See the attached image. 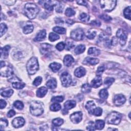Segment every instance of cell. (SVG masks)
<instances>
[{
	"instance_id": "obj_1",
	"label": "cell",
	"mask_w": 131,
	"mask_h": 131,
	"mask_svg": "<svg viewBox=\"0 0 131 131\" xmlns=\"http://www.w3.org/2000/svg\"><path fill=\"white\" fill-rule=\"evenodd\" d=\"M24 12L28 18L29 19H34L39 12V9L35 4L27 3L25 6Z\"/></svg>"
},
{
	"instance_id": "obj_2",
	"label": "cell",
	"mask_w": 131,
	"mask_h": 131,
	"mask_svg": "<svg viewBox=\"0 0 131 131\" xmlns=\"http://www.w3.org/2000/svg\"><path fill=\"white\" fill-rule=\"evenodd\" d=\"M30 111L33 115L39 116L44 112V106L42 103L39 101H34L30 104Z\"/></svg>"
},
{
	"instance_id": "obj_3",
	"label": "cell",
	"mask_w": 131,
	"mask_h": 131,
	"mask_svg": "<svg viewBox=\"0 0 131 131\" xmlns=\"http://www.w3.org/2000/svg\"><path fill=\"white\" fill-rule=\"evenodd\" d=\"M26 67L29 74H35L39 69V65L38 59L36 57H31L28 61Z\"/></svg>"
},
{
	"instance_id": "obj_4",
	"label": "cell",
	"mask_w": 131,
	"mask_h": 131,
	"mask_svg": "<svg viewBox=\"0 0 131 131\" xmlns=\"http://www.w3.org/2000/svg\"><path fill=\"white\" fill-rule=\"evenodd\" d=\"M121 120L120 114L116 112H113L109 114L106 118V122L109 124L117 125L119 124Z\"/></svg>"
},
{
	"instance_id": "obj_5",
	"label": "cell",
	"mask_w": 131,
	"mask_h": 131,
	"mask_svg": "<svg viewBox=\"0 0 131 131\" xmlns=\"http://www.w3.org/2000/svg\"><path fill=\"white\" fill-rule=\"evenodd\" d=\"M100 5L101 8L107 12H110L112 11L116 5V1H114V0H106V1H101Z\"/></svg>"
},
{
	"instance_id": "obj_6",
	"label": "cell",
	"mask_w": 131,
	"mask_h": 131,
	"mask_svg": "<svg viewBox=\"0 0 131 131\" xmlns=\"http://www.w3.org/2000/svg\"><path fill=\"white\" fill-rule=\"evenodd\" d=\"M13 75L12 68L10 65H5V62H1V75L3 77H10Z\"/></svg>"
},
{
	"instance_id": "obj_7",
	"label": "cell",
	"mask_w": 131,
	"mask_h": 131,
	"mask_svg": "<svg viewBox=\"0 0 131 131\" xmlns=\"http://www.w3.org/2000/svg\"><path fill=\"white\" fill-rule=\"evenodd\" d=\"M84 31L81 29L78 28L73 30L71 33L70 36L72 39L76 41H80L84 39Z\"/></svg>"
},
{
	"instance_id": "obj_8",
	"label": "cell",
	"mask_w": 131,
	"mask_h": 131,
	"mask_svg": "<svg viewBox=\"0 0 131 131\" xmlns=\"http://www.w3.org/2000/svg\"><path fill=\"white\" fill-rule=\"evenodd\" d=\"M60 80L62 85L65 87L70 86L72 83L71 76L69 73L67 72H64L61 74L60 76Z\"/></svg>"
},
{
	"instance_id": "obj_9",
	"label": "cell",
	"mask_w": 131,
	"mask_h": 131,
	"mask_svg": "<svg viewBox=\"0 0 131 131\" xmlns=\"http://www.w3.org/2000/svg\"><path fill=\"white\" fill-rule=\"evenodd\" d=\"M116 36L119 39V43L121 45L124 46L126 43L127 39V34L125 31L122 29H119L116 33Z\"/></svg>"
},
{
	"instance_id": "obj_10",
	"label": "cell",
	"mask_w": 131,
	"mask_h": 131,
	"mask_svg": "<svg viewBox=\"0 0 131 131\" xmlns=\"http://www.w3.org/2000/svg\"><path fill=\"white\" fill-rule=\"evenodd\" d=\"M12 83V87L16 89H22L25 86V84L23 83L18 78L14 77L9 80Z\"/></svg>"
},
{
	"instance_id": "obj_11",
	"label": "cell",
	"mask_w": 131,
	"mask_h": 131,
	"mask_svg": "<svg viewBox=\"0 0 131 131\" xmlns=\"http://www.w3.org/2000/svg\"><path fill=\"white\" fill-rule=\"evenodd\" d=\"M126 101L125 97L124 95L121 94L116 95L114 97L113 102L115 105L116 106H120L124 104Z\"/></svg>"
},
{
	"instance_id": "obj_12",
	"label": "cell",
	"mask_w": 131,
	"mask_h": 131,
	"mask_svg": "<svg viewBox=\"0 0 131 131\" xmlns=\"http://www.w3.org/2000/svg\"><path fill=\"white\" fill-rule=\"evenodd\" d=\"M83 118V113L81 112H77L72 114L70 116V119L74 123L80 122Z\"/></svg>"
},
{
	"instance_id": "obj_13",
	"label": "cell",
	"mask_w": 131,
	"mask_h": 131,
	"mask_svg": "<svg viewBox=\"0 0 131 131\" xmlns=\"http://www.w3.org/2000/svg\"><path fill=\"white\" fill-rule=\"evenodd\" d=\"M25 123V121L23 117H19L14 118L12 122L13 127L15 128H19L23 126Z\"/></svg>"
},
{
	"instance_id": "obj_14",
	"label": "cell",
	"mask_w": 131,
	"mask_h": 131,
	"mask_svg": "<svg viewBox=\"0 0 131 131\" xmlns=\"http://www.w3.org/2000/svg\"><path fill=\"white\" fill-rule=\"evenodd\" d=\"M103 84L102 78L101 76L97 75L91 81V86L94 88L100 87Z\"/></svg>"
},
{
	"instance_id": "obj_15",
	"label": "cell",
	"mask_w": 131,
	"mask_h": 131,
	"mask_svg": "<svg viewBox=\"0 0 131 131\" xmlns=\"http://www.w3.org/2000/svg\"><path fill=\"white\" fill-rule=\"evenodd\" d=\"M76 106V102L74 101H68L64 104V110L68 112L69 110L74 108Z\"/></svg>"
},
{
	"instance_id": "obj_16",
	"label": "cell",
	"mask_w": 131,
	"mask_h": 131,
	"mask_svg": "<svg viewBox=\"0 0 131 131\" xmlns=\"http://www.w3.org/2000/svg\"><path fill=\"white\" fill-rule=\"evenodd\" d=\"M74 59L70 55H66L63 59V63L67 67H70L74 62Z\"/></svg>"
},
{
	"instance_id": "obj_17",
	"label": "cell",
	"mask_w": 131,
	"mask_h": 131,
	"mask_svg": "<svg viewBox=\"0 0 131 131\" xmlns=\"http://www.w3.org/2000/svg\"><path fill=\"white\" fill-rule=\"evenodd\" d=\"M10 50V47L8 45H7L3 48H2L1 49V58H7L9 55V52Z\"/></svg>"
},
{
	"instance_id": "obj_18",
	"label": "cell",
	"mask_w": 131,
	"mask_h": 131,
	"mask_svg": "<svg viewBox=\"0 0 131 131\" xmlns=\"http://www.w3.org/2000/svg\"><path fill=\"white\" fill-rule=\"evenodd\" d=\"M86 108L90 114H93L96 106L93 101H89L86 105Z\"/></svg>"
},
{
	"instance_id": "obj_19",
	"label": "cell",
	"mask_w": 131,
	"mask_h": 131,
	"mask_svg": "<svg viewBox=\"0 0 131 131\" xmlns=\"http://www.w3.org/2000/svg\"><path fill=\"white\" fill-rule=\"evenodd\" d=\"M46 36V31L45 30H41L37 34L36 38L34 39L35 42H40L42 41L45 39Z\"/></svg>"
},
{
	"instance_id": "obj_20",
	"label": "cell",
	"mask_w": 131,
	"mask_h": 131,
	"mask_svg": "<svg viewBox=\"0 0 131 131\" xmlns=\"http://www.w3.org/2000/svg\"><path fill=\"white\" fill-rule=\"evenodd\" d=\"M86 70L84 68L80 67L75 70L74 74L77 77H81L86 74Z\"/></svg>"
},
{
	"instance_id": "obj_21",
	"label": "cell",
	"mask_w": 131,
	"mask_h": 131,
	"mask_svg": "<svg viewBox=\"0 0 131 131\" xmlns=\"http://www.w3.org/2000/svg\"><path fill=\"white\" fill-rule=\"evenodd\" d=\"M44 6L46 9L49 11H52L53 10V7L55 6L54 3V1H44Z\"/></svg>"
},
{
	"instance_id": "obj_22",
	"label": "cell",
	"mask_w": 131,
	"mask_h": 131,
	"mask_svg": "<svg viewBox=\"0 0 131 131\" xmlns=\"http://www.w3.org/2000/svg\"><path fill=\"white\" fill-rule=\"evenodd\" d=\"M41 47V50L42 54H45L49 51H50L51 48H52V46L51 45L48 44H42Z\"/></svg>"
},
{
	"instance_id": "obj_23",
	"label": "cell",
	"mask_w": 131,
	"mask_h": 131,
	"mask_svg": "<svg viewBox=\"0 0 131 131\" xmlns=\"http://www.w3.org/2000/svg\"><path fill=\"white\" fill-rule=\"evenodd\" d=\"M46 86L49 89H53L57 86V82L55 78H52L48 81L46 84Z\"/></svg>"
},
{
	"instance_id": "obj_24",
	"label": "cell",
	"mask_w": 131,
	"mask_h": 131,
	"mask_svg": "<svg viewBox=\"0 0 131 131\" xmlns=\"http://www.w3.org/2000/svg\"><path fill=\"white\" fill-rule=\"evenodd\" d=\"M34 27L31 23L27 24L23 28V32L25 34H29L34 31Z\"/></svg>"
},
{
	"instance_id": "obj_25",
	"label": "cell",
	"mask_w": 131,
	"mask_h": 131,
	"mask_svg": "<svg viewBox=\"0 0 131 131\" xmlns=\"http://www.w3.org/2000/svg\"><path fill=\"white\" fill-rule=\"evenodd\" d=\"M47 91L48 90L46 87H41L37 91V96L39 97H43L46 95Z\"/></svg>"
},
{
	"instance_id": "obj_26",
	"label": "cell",
	"mask_w": 131,
	"mask_h": 131,
	"mask_svg": "<svg viewBox=\"0 0 131 131\" xmlns=\"http://www.w3.org/2000/svg\"><path fill=\"white\" fill-rule=\"evenodd\" d=\"M49 67L52 70V71L54 72H57L61 67V65L57 62H53L49 65Z\"/></svg>"
},
{
	"instance_id": "obj_27",
	"label": "cell",
	"mask_w": 131,
	"mask_h": 131,
	"mask_svg": "<svg viewBox=\"0 0 131 131\" xmlns=\"http://www.w3.org/2000/svg\"><path fill=\"white\" fill-rule=\"evenodd\" d=\"M100 50L95 47H91L89 48L88 50V54L93 56H98L100 54Z\"/></svg>"
},
{
	"instance_id": "obj_28",
	"label": "cell",
	"mask_w": 131,
	"mask_h": 131,
	"mask_svg": "<svg viewBox=\"0 0 131 131\" xmlns=\"http://www.w3.org/2000/svg\"><path fill=\"white\" fill-rule=\"evenodd\" d=\"M13 93V90L11 89H7L4 91L1 90V94L4 97H10Z\"/></svg>"
},
{
	"instance_id": "obj_29",
	"label": "cell",
	"mask_w": 131,
	"mask_h": 131,
	"mask_svg": "<svg viewBox=\"0 0 131 131\" xmlns=\"http://www.w3.org/2000/svg\"><path fill=\"white\" fill-rule=\"evenodd\" d=\"M99 59L96 58H92V57H88L85 59V61L86 62V63H89L91 65H95L97 64L99 62Z\"/></svg>"
},
{
	"instance_id": "obj_30",
	"label": "cell",
	"mask_w": 131,
	"mask_h": 131,
	"mask_svg": "<svg viewBox=\"0 0 131 131\" xmlns=\"http://www.w3.org/2000/svg\"><path fill=\"white\" fill-rule=\"evenodd\" d=\"M105 122L102 120H97L95 124V127L97 129H102L105 126Z\"/></svg>"
},
{
	"instance_id": "obj_31",
	"label": "cell",
	"mask_w": 131,
	"mask_h": 131,
	"mask_svg": "<svg viewBox=\"0 0 131 131\" xmlns=\"http://www.w3.org/2000/svg\"><path fill=\"white\" fill-rule=\"evenodd\" d=\"M85 49L86 47L84 45H79L75 49L74 52L76 54H80L85 51Z\"/></svg>"
},
{
	"instance_id": "obj_32",
	"label": "cell",
	"mask_w": 131,
	"mask_h": 131,
	"mask_svg": "<svg viewBox=\"0 0 131 131\" xmlns=\"http://www.w3.org/2000/svg\"><path fill=\"white\" fill-rule=\"evenodd\" d=\"M91 91V87L88 84H85L81 87V91L84 93H90Z\"/></svg>"
},
{
	"instance_id": "obj_33",
	"label": "cell",
	"mask_w": 131,
	"mask_h": 131,
	"mask_svg": "<svg viewBox=\"0 0 131 131\" xmlns=\"http://www.w3.org/2000/svg\"><path fill=\"white\" fill-rule=\"evenodd\" d=\"M53 31L57 33V34L63 35L66 32V30L64 28L60 27H55L53 29Z\"/></svg>"
},
{
	"instance_id": "obj_34",
	"label": "cell",
	"mask_w": 131,
	"mask_h": 131,
	"mask_svg": "<svg viewBox=\"0 0 131 131\" xmlns=\"http://www.w3.org/2000/svg\"><path fill=\"white\" fill-rule=\"evenodd\" d=\"M79 19L83 22H88L90 19V16L85 13H82L79 15Z\"/></svg>"
},
{
	"instance_id": "obj_35",
	"label": "cell",
	"mask_w": 131,
	"mask_h": 131,
	"mask_svg": "<svg viewBox=\"0 0 131 131\" xmlns=\"http://www.w3.org/2000/svg\"><path fill=\"white\" fill-rule=\"evenodd\" d=\"M99 95L100 96V97L103 100H105L107 99L108 97L109 94L108 92V91L106 89H102L100 91V93H99Z\"/></svg>"
},
{
	"instance_id": "obj_36",
	"label": "cell",
	"mask_w": 131,
	"mask_h": 131,
	"mask_svg": "<svg viewBox=\"0 0 131 131\" xmlns=\"http://www.w3.org/2000/svg\"><path fill=\"white\" fill-rule=\"evenodd\" d=\"M63 122V119L60 118H55L52 120V124L55 126H59L62 124Z\"/></svg>"
},
{
	"instance_id": "obj_37",
	"label": "cell",
	"mask_w": 131,
	"mask_h": 131,
	"mask_svg": "<svg viewBox=\"0 0 131 131\" xmlns=\"http://www.w3.org/2000/svg\"><path fill=\"white\" fill-rule=\"evenodd\" d=\"M59 39V37L55 33L51 32L49 35V40L51 42H54Z\"/></svg>"
},
{
	"instance_id": "obj_38",
	"label": "cell",
	"mask_w": 131,
	"mask_h": 131,
	"mask_svg": "<svg viewBox=\"0 0 131 131\" xmlns=\"http://www.w3.org/2000/svg\"><path fill=\"white\" fill-rule=\"evenodd\" d=\"M115 81V79L114 78H111V77H107L105 79V81H104V84L107 87H109L113 83L114 81Z\"/></svg>"
},
{
	"instance_id": "obj_39",
	"label": "cell",
	"mask_w": 131,
	"mask_h": 131,
	"mask_svg": "<svg viewBox=\"0 0 131 131\" xmlns=\"http://www.w3.org/2000/svg\"><path fill=\"white\" fill-rule=\"evenodd\" d=\"M124 16L125 18L127 19H128L129 20H130V7L129 6L127 8H126L123 12Z\"/></svg>"
},
{
	"instance_id": "obj_40",
	"label": "cell",
	"mask_w": 131,
	"mask_h": 131,
	"mask_svg": "<svg viewBox=\"0 0 131 131\" xmlns=\"http://www.w3.org/2000/svg\"><path fill=\"white\" fill-rule=\"evenodd\" d=\"M50 110L52 111H54V112L58 111L61 109V106L57 103H54L50 106Z\"/></svg>"
},
{
	"instance_id": "obj_41",
	"label": "cell",
	"mask_w": 131,
	"mask_h": 131,
	"mask_svg": "<svg viewBox=\"0 0 131 131\" xmlns=\"http://www.w3.org/2000/svg\"><path fill=\"white\" fill-rule=\"evenodd\" d=\"M13 106L15 108L18 109L19 110H22L24 108L23 103L22 102L19 101L15 102L13 104Z\"/></svg>"
},
{
	"instance_id": "obj_42",
	"label": "cell",
	"mask_w": 131,
	"mask_h": 131,
	"mask_svg": "<svg viewBox=\"0 0 131 131\" xmlns=\"http://www.w3.org/2000/svg\"><path fill=\"white\" fill-rule=\"evenodd\" d=\"M75 14V11L71 8H68L66 9L65 12V14L68 17H71V16L74 15Z\"/></svg>"
},
{
	"instance_id": "obj_43",
	"label": "cell",
	"mask_w": 131,
	"mask_h": 131,
	"mask_svg": "<svg viewBox=\"0 0 131 131\" xmlns=\"http://www.w3.org/2000/svg\"><path fill=\"white\" fill-rule=\"evenodd\" d=\"M102 113H103L102 109L100 107H98L95 109L93 115H94L96 116H100L102 115Z\"/></svg>"
},
{
	"instance_id": "obj_44",
	"label": "cell",
	"mask_w": 131,
	"mask_h": 131,
	"mask_svg": "<svg viewBox=\"0 0 131 131\" xmlns=\"http://www.w3.org/2000/svg\"><path fill=\"white\" fill-rule=\"evenodd\" d=\"M63 101V97L61 96H55L52 97L51 101L53 103H60L62 102Z\"/></svg>"
},
{
	"instance_id": "obj_45",
	"label": "cell",
	"mask_w": 131,
	"mask_h": 131,
	"mask_svg": "<svg viewBox=\"0 0 131 131\" xmlns=\"http://www.w3.org/2000/svg\"><path fill=\"white\" fill-rule=\"evenodd\" d=\"M7 30V27L4 23H1V37H2L4 35Z\"/></svg>"
},
{
	"instance_id": "obj_46",
	"label": "cell",
	"mask_w": 131,
	"mask_h": 131,
	"mask_svg": "<svg viewBox=\"0 0 131 131\" xmlns=\"http://www.w3.org/2000/svg\"><path fill=\"white\" fill-rule=\"evenodd\" d=\"M96 35V31H89L88 32L87 34V37L88 39H90V40H92L93 39H94V38L95 37Z\"/></svg>"
},
{
	"instance_id": "obj_47",
	"label": "cell",
	"mask_w": 131,
	"mask_h": 131,
	"mask_svg": "<svg viewBox=\"0 0 131 131\" xmlns=\"http://www.w3.org/2000/svg\"><path fill=\"white\" fill-rule=\"evenodd\" d=\"M42 78L41 77L39 76L35 79L34 83H33V84H34V86L37 87L40 85H41V84L42 83Z\"/></svg>"
},
{
	"instance_id": "obj_48",
	"label": "cell",
	"mask_w": 131,
	"mask_h": 131,
	"mask_svg": "<svg viewBox=\"0 0 131 131\" xmlns=\"http://www.w3.org/2000/svg\"><path fill=\"white\" fill-rule=\"evenodd\" d=\"M66 47V44L63 42H60L57 44L56 48L58 51H62L63 49Z\"/></svg>"
},
{
	"instance_id": "obj_49",
	"label": "cell",
	"mask_w": 131,
	"mask_h": 131,
	"mask_svg": "<svg viewBox=\"0 0 131 131\" xmlns=\"http://www.w3.org/2000/svg\"><path fill=\"white\" fill-rule=\"evenodd\" d=\"M1 129H3V127H6L8 125V121L3 118L1 119Z\"/></svg>"
},
{
	"instance_id": "obj_50",
	"label": "cell",
	"mask_w": 131,
	"mask_h": 131,
	"mask_svg": "<svg viewBox=\"0 0 131 131\" xmlns=\"http://www.w3.org/2000/svg\"><path fill=\"white\" fill-rule=\"evenodd\" d=\"M100 18L104 20L106 22H109L110 21H111V20H112V18L110 17V16L107 15V14H103V15H101L100 16Z\"/></svg>"
},
{
	"instance_id": "obj_51",
	"label": "cell",
	"mask_w": 131,
	"mask_h": 131,
	"mask_svg": "<svg viewBox=\"0 0 131 131\" xmlns=\"http://www.w3.org/2000/svg\"><path fill=\"white\" fill-rule=\"evenodd\" d=\"M105 70V66L104 65H102L98 68V69L97 71V74H98V75H100L102 74V73H103Z\"/></svg>"
},
{
	"instance_id": "obj_52",
	"label": "cell",
	"mask_w": 131,
	"mask_h": 131,
	"mask_svg": "<svg viewBox=\"0 0 131 131\" xmlns=\"http://www.w3.org/2000/svg\"><path fill=\"white\" fill-rule=\"evenodd\" d=\"M74 46V43L72 42L69 41L66 45V49H67L68 50H70L71 48H72Z\"/></svg>"
},
{
	"instance_id": "obj_53",
	"label": "cell",
	"mask_w": 131,
	"mask_h": 131,
	"mask_svg": "<svg viewBox=\"0 0 131 131\" xmlns=\"http://www.w3.org/2000/svg\"><path fill=\"white\" fill-rule=\"evenodd\" d=\"M91 25H94V26H97V27H99L101 25V23L98 21H97V20H95V21H92L91 23H90Z\"/></svg>"
},
{
	"instance_id": "obj_54",
	"label": "cell",
	"mask_w": 131,
	"mask_h": 131,
	"mask_svg": "<svg viewBox=\"0 0 131 131\" xmlns=\"http://www.w3.org/2000/svg\"><path fill=\"white\" fill-rule=\"evenodd\" d=\"M87 128L89 130H94L95 129V126L94 125L93 122H90V124L87 126Z\"/></svg>"
},
{
	"instance_id": "obj_55",
	"label": "cell",
	"mask_w": 131,
	"mask_h": 131,
	"mask_svg": "<svg viewBox=\"0 0 131 131\" xmlns=\"http://www.w3.org/2000/svg\"><path fill=\"white\" fill-rule=\"evenodd\" d=\"M6 105H7L6 102L4 100H1V101H0V107H1L0 108H1V109H3L5 108Z\"/></svg>"
},
{
	"instance_id": "obj_56",
	"label": "cell",
	"mask_w": 131,
	"mask_h": 131,
	"mask_svg": "<svg viewBox=\"0 0 131 131\" xmlns=\"http://www.w3.org/2000/svg\"><path fill=\"white\" fill-rule=\"evenodd\" d=\"M15 112L13 110H11L8 112L7 114V116L9 118H11L14 116L15 115Z\"/></svg>"
},
{
	"instance_id": "obj_57",
	"label": "cell",
	"mask_w": 131,
	"mask_h": 131,
	"mask_svg": "<svg viewBox=\"0 0 131 131\" xmlns=\"http://www.w3.org/2000/svg\"><path fill=\"white\" fill-rule=\"evenodd\" d=\"M77 3L79 5H83V6H88V3L85 1H77Z\"/></svg>"
},
{
	"instance_id": "obj_58",
	"label": "cell",
	"mask_w": 131,
	"mask_h": 131,
	"mask_svg": "<svg viewBox=\"0 0 131 131\" xmlns=\"http://www.w3.org/2000/svg\"><path fill=\"white\" fill-rule=\"evenodd\" d=\"M15 2H16L15 1H4V3H5L6 5H9V6L13 5Z\"/></svg>"
},
{
	"instance_id": "obj_59",
	"label": "cell",
	"mask_w": 131,
	"mask_h": 131,
	"mask_svg": "<svg viewBox=\"0 0 131 131\" xmlns=\"http://www.w3.org/2000/svg\"><path fill=\"white\" fill-rule=\"evenodd\" d=\"M62 7L61 6V5L58 4V6H57L56 7V11L57 12H59V13H60L62 11Z\"/></svg>"
},
{
	"instance_id": "obj_60",
	"label": "cell",
	"mask_w": 131,
	"mask_h": 131,
	"mask_svg": "<svg viewBox=\"0 0 131 131\" xmlns=\"http://www.w3.org/2000/svg\"><path fill=\"white\" fill-rule=\"evenodd\" d=\"M55 22L56 24H61L63 23V21L60 18H56L55 20Z\"/></svg>"
},
{
	"instance_id": "obj_61",
	"label": "cell",
	"mask_w": 131,
	"mask_h": 131,
	"mask_svg": "<svg viewBox=\"0 0 131 131\" xmlns=\"http://www.w3.org/2000/svg\"><path fill=\"white\" fill-rule=\"evenodd\" d=\"M66 22H67V23H68V24H70V25H72L74 23V22L72 20H67Z\"/></svg>"
}]
</instances>
